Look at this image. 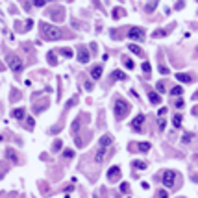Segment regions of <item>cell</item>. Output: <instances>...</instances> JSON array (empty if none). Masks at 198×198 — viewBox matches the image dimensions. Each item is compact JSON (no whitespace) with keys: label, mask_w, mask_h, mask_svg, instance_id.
Wrapping results in <instances>:
<instances>
[{"label":"cell","mask_w":198,"mask_h":198,"mask_svg":"<svg viewBox=\"0 0 198 198\" xmlns=\"http://www.w3.org/2000/svg\"><path fill=\"white\" fill-rule=\"evenodd\" d=\"M41 33H43V37L45 39H48V41H57V39H61L63 37V32H61L57 26H52V24H48V22H41Z\"/></svg>","instance_id":"1"},{"label":"cell","mask_w":198,"mask_h":198,"mask_svg":"<svg viewBox=\"0 0 198 198\" xmlns=\"http://www.w3.org/2000/svg\"><path fill=\"white\" fill-rule=\"evenodd\" d=\"M130 109H131V106L126 102V100H122V98L115 100V117H117V120H122L128 113H130Z\"/></svg>","instance_id":"2"},{"label":"cell","mask_w":198,"mask_h":198,"mask_svg":"<svg viewBox=\"0 0 198 198\" xmlns=\"http://www.w3.org/2000/svg\"><path fill=\"white\" fill-rule=\"evenodd\" d=\"M6 63L9 65V69L13 72H21L22 69H24V63H22V59L19 56H15V54H9V56L6 57Z\"/></svg>","instance_id":"3"},{"label":"cell","mask_w":198,"mask_h":198,"mask_svg":"<svg viewBox=\"0 0 198 198\" xmlns=\"http://www.w3.org/2000/svg\"><path fill=\"white\" fill-rule=\"evenodd\" d=\"M176 170H165L163 172V185L167 189H172L174 187V181H176Z\"/></svg>","instance_id":"4"},{"label":"cell","mask_w":198,"mask_h":198,"mask_svg":"<svg viewBox=\"0 0 198 198\" xmlns=\"http://www.w3.org/2000/svg\"><path fill=\"white\" fill-rule=\"evenodd\" d=\"M128 37L133 39V41H145V30L133 26V28H130V32H128Z\"/></svg>","instance_id":"5"},{"label":"cell","mask_w":198,"mask_h":198,"mask_svg":"<svg viewBox=\"0 0 198 198\" xmlns=\"http://www.w3.org/2000/svg\"><path fill=\"white\" fill-rule=\"evenodd\" d=\"M143 122H145V115H137L131 120V130L133 131H143Z\"/></svg>","instance_id":"6"},{"label":"cell","mask_w":198,"mask_h":198,"mask_svg":"<svg viewBox=\"0 0 198 198\" xmlns=\"http://www.w3.org/2000/svg\"><path fill=\"white\" fill-rule=\"evenodd\" d=\"M89 59H91V56H89L87 48H85V46H80L78 48V61L80 63H89Z\"/></svg>","instance_id":"7"},{"label":"cell","mask_w":198,"mask_h":198,"mask_svg":"<svg viewBox=\"0 0 198 198\" xmlns=\"http://www.w3.org/2000/svg\"><path fill=\"white\" fill-rule=\"evenodd\" d=\"M119 176H120V169L119 167H111V169L107 170V180L109 181H117Z\"/></svg>","instance_id":"8"},{"label":"cell","mask_w":198,"mask_h":198,"mask_svg":"<svg viewBox=\"0 0 198 198\" xmlns=\"http://www.w3.org/2000/svg\"><path fill=\"white\" fill-rule=\"evenodd\" d=\"M176 80H178V81H183V83H191V81H193V76L187 74V72H178V74H176Z\"/></svg>","instance_id":"9"},{"label":"cell","mask_w":198,"mask_h":198,"mask_svg":"<svg viewBox=\"0 0 198 198\" xmlns=\"http://www.w3.org/2000/svg\"><path fill=\"white\" fill-rule=\"evenodd\" d=\"M111 145V135H102L98 141V148H107Z\"/></svg>","instance_id":"10"},{"label":"cell","mask_w":198,"mask_h":198,"mask_svg":"<svg viewBox=\"0 0 198 198\" xmlns=\"http://www.w3.org/2000/svg\"><path fill=\"white\" fill-rule=\"evenodd\" d=\"M148 100H150V104H154V106L161 104V96H159V93H154V91L148 93Z\"/></svg>","instance_id":"11"},{"label":"cell","mask_w":198,"mask_h":198,"mask_svg":"<svg viewBox=\"0 0 198 198\" xmlns=\"http://www.w3.org/2000/svg\"><path fill=\"white\" fill-rule=\"evenodd\" d=\"M106 154H107V148H98V152L95 154L96 163H102V161H104V157H106Z\"/></svg>","instance_id":"12"},{"label":"cell","mask_w":198,"mask_h":198,"mask_svg":"<svg viewBox=\"0 0 198 198\" xmlns=\"http://www.w3.org/2000/svg\"><path fill=\"white\" fill-rule=\"evenodd\" d=\"M91 76H93L95 80H98L100 76H102V65H96L95 69H91Z\"/></svg>","instance_id":"13"},{"label":"cell","mask_w":198,"mask_h":198,"mask_svg":"<svg viewBox=\"0 0 198 198\" xmlns=\"http://www.w3.org/2000/svg\"><path fill=\"white\" fill-rule=\"evenodd\" d=\"M11 115H13L15 119H24L26 109H24V107H17V109H13V113H11Z\"/></svg>","instance_id":"14"},{"label":"cell","mask_w":198,"mask_h":198,"mask_svg":"<svg viewBox=\"0 0 198 198\" xmlns=\"http://www.w3.org/2000/svg\"><path fill=\"white\" fill-rule=\"evenodd\" d=\"M126 78H128V76L124 74L122 71H115L113 74H111V80H126Z\"/></svg>","instance_id":"15"},{"label":"cell","mask_w":198,"mask_h":198,"mask_svg":"<svg viewBox=\"0 0 198 198\" xmlns=\"http://www.w3.org/2000/svg\"><path fill=\"white\" fill-rule=\"evenodd\" d=\"M124 13H126V11H124L122 7H115V9H113V13H111V17H113V19H120Z\"/></svg>","instance_id":"16"},{"label":"cell","mask_w":198,"mask_h":198,"mask_svg":"<svg viewBox=\"0 0 198 198\" xmlns=\"http://www.w3.org/2000/svg\"><path fill=\"white\" fill-rule=\"evenodd\" d=\"M169 32H170V28H167V30H156V32L152 33V37H165Z\"/></svg>","instance_id":"17"},{"label":"cell","mask_w":198,"mask_h":198,"mask_svg":"<svg viewBox=\"0 0 198 198\" xmlns=\"http://www.w3.org/2000/svg\"><path fill=\"white\" fill-rule=\"evenodd\" d=\"M181 93H183V87H181V85H176V87L170 89V95L172 96H178V95H181Z\"/></svg>","instance_id":"18"},{"label":"cell","mask_w":198,"mask_h":198,"mask_svg":"<svg viewBox=\"0 0 198 198\" xmlns=\"http://www.w3.org/2000/svg\"><path fill=\"white\" fill-rule=\"evenodd\" d=\"M6 156H7V157H9V159H11V161H15V163H17V161H19V157H17V154H15V152H13V150H11V148H7V150H6Z\"/></svg>","instance_id":"19"},{"label":"cell","mask_w":198,"mask_h":198,"mask_svg":"<svg viewBox=\"0 0 198 198\" xmlns=\"http://www.w3.org/2000/svg\"><path fill=\"white\" fill-rule=\"evenodd\" d=\"M137 148L139 150H141V152H148V150H150V143H139V145H137Z\"/></svg>","instance_id":"20"},{"label":"cell","mask_w":198,"mask_h":198,"mask_svg":"<svg viewBox=\"0 0 198 198\" xmlns=\"http://www.w3.org/2000/svg\"><path fill=\"white\" fill-rule=\"evenodd\" d=\"M128 48H130V50H131V52H133V54H137V56H143V50L139 48L137 45H130V46H128Z\"/></svg>","instance_id":"21"},{"label":"cell","mask_w":198,"mask_h":198,"mask_svg":"<svg viewBox=\"0 0 198 198\" xmlns=\"http://www.w3.org/2000/svg\"><path fill=\"white\" fill-rule=\"evenodd\" d=\"M172 124L176 128H180L181 126V115H174V117H172Z\"/></svg>","instance_id":"22"},{"label":"cell","mask_w":198,"mask_h":198,"mask_svg":"<svg viewBox=\"0 0 198 198\" xmlns=\"http://www.w3.org/2000/svg\"><path fill=\"white\" fill-rule=\"evenodd\" d=\"M46 59H48L50 65H56V63H57V59L54 57V52H48V57H46Z\"/></svg>","instance_id":"23"},{"label":"cell","mask_w":198,"mask_h":198,"mask_svg":"<svg viewBox=\"0 0 198 198\" xmlns=\"http://www.w3.org/2000/svg\"><path fill=\"white\" fill-rule=\"evenodd\" d=\"M59 52H61V54H63V56H65V57H72V50H71V48H61V50H59Z\"/></svg>","instance_id":"24"},{"label":"cell","mask_w":198,"mask_h":198,"mask_svg":"<svg viewBox=\"0 0 198 198\" xmlns=\"http://www.w3.org/2000/svg\"><path fill=\"white\" fill-rule=\"evenodd\" d=\"M157 198H169V191H167V189H161V191H157Z\"/></svg>","instance_id":"25"},{"label":"cell","mask_w":198,"mask_h":198,"mask_svg":"<svg viewBox=\"0 0 198 198\" xmlns=\"http://www.w3.org/2000/svg\"><path fill=\"white\" fill-rule=\"evenodd\" d=\"M133 167L135 169H146V163L145 161H133Z\"/></svg>","instance_id":"26"},{"label":"cell","mask_w":198,"mask_h":198,"mask_svg":"<svg viewBox=\"0 0 198 198\" xmlns=\"http://www.w3.org/2000/svg\"><path fill=\"white\" fill-rule=\"evenodd\" d=\"M120 191H122V193H128V191H130V183H128V181L120 183Z\"/></svg>","instance_id":"27"},{"label":"cell","mask_w":198,"mask_h":198,"mask_svg":"<svg viewBox=\"0 0 198 198\" xmlns=\"http://www.w3.org/2000/svg\"><path fill=\"white\" fill-rule=\"evenodd\" d=\"M63 157H69V159H71V157H74V152H72V150H63Z\"/></svg>","instance_id":"28"},{"label":"cell","mask_w":198,"mask_h":198,"mask_svg":"<svg viewBox=\"0 0 198 198\" xmlns=\"http://www.w3.org/2000/svg\"><path fill=\"white\" fill-rule=\"evenodd\" d=\"M124 65H126V67L130 69V71L133 69V61H131V59H128V57H124Z\"/></svg>","instance_id":"29"},{"label":"cell","mask_w":198,"mask_h":198,"mask_svg":"<svg viewBox=\"0 0 198 198\" xmlns=\"http://www.w3.org/2000/svg\"><path fill=\"white\" fill-rule=\"evenodd\" d=\"M150 71H152V67H150V63H143V72H145V74H148Z\"/></svg>","instance_id":"30"},{"label":"cell","mask_w":198,"mask_h":198,"mask_svg":"<svg viewBox=\"0 0 198 198\" xmlns=\"http://www.w3.org/2000/svg\"><path fill=\"white\" fill-rule=\"evenodd\" d=\"M191 139H193V135H191V133H187V135H183L181 143H183V145H189V141H191Z\"/></svg>","instance_id":"31"},{"label":"cell","mask_w":198,"mask_h":198,"mask_svg":"<svg viewBox=\"0 0 198 198\" xmlns=\"http://www.w3.org/2000/svg\"><path fill=\"white\" fill-rule=\"evenodd\" d=\"M165 91V83L163 81H157V93H163Z\"/></svg>","instance_id":"32"},{"label":"cell","mask_w":198,"mask_h":198,"mask_svg":"<svg viewBox=\"0 0 198 198\" xmlns=\"http://www.w3.org/2000/svg\"><path fill=\"white\" fill-rule=\"evenodd\" d=\"M165 115H167V107H161V109H159V113H157V117H159V119H163Z\"/></svg>","instance_id":"33"},{"label":"cell","mask_w":198,"mask_h":198,"mask_svg":"<svg viewBox=\"0 0 198 198\" xmlns=\"http://www.w3.org/2000/svg\"><path fill=\"white\" fill-rule=\"evenodd\" d=\"M159 72H161V74H169V69H167L165 65H159Z\"/></svg>","instance_id":"34"},{"label":"cell","mask_w":198,"mask_h":198,"mask_svg":"<svg viewBox=\"0 0 198 198\" xmlns=\"http://www.w3.org/2000/svg\"><path fill=\"white\" fill-rule=\"evenodd\" d=\"M174 106H176L178 109H181V107H183L185 104H183V100H176V102H174Z\"/></svg>","instance_id":"35"},{"label":"cell","mask_w":198,"mask_h":198,"mask_svg":"<svg viewBox=\"0 0 198 198\" xmlns=\"http://www.w3.org/2000/svg\"><path fill=\"white\" fill-rule=\"evenodd\" d=\"M61 145H63V143H61L59 139H57V141L54 143V150H61Z\"/></svg>","instance_id":"36"},{"label":"cell","mask_w":198,"mask_h":198,"mask_svg":"<svg viewBox=\"0 0 198 198\" xmlns=\"http://www.w3.org/2000/svg\"><path fill=\"white\" fill-rule=\"evenodd\" d=\"M33 4H35L37 7H41V6H45V4H46V0H33Z\"/></svg>","instance_id":"37"},{"label":"cell","mask_w":198,"mask_h":198,"mask_svg":"<svg viewBox=\"0 0 198 198\" xmlns=\"http://www.w3.org/2000/svg\"><path fill=\"white\" fill-rule=\"evenodd\" d=\"M85 89H87V91H91V89H93V83H91V81H85Z\"/></svg>","instance_id":"38"},{"label":"cell","mask_w":198,"mask_h":198,"mask_svg":"<svg viewBox=\"0 0 198 198\" xmlns=\"http://www.w3.org/2000/svg\"><path fill=\"white\" fill-rule=\"evenodd\" d=\"M32 24H33L32 21H26V30H30V28H32Z\"/></svg>","instance_id":"39"},{"label":"cell","mask_w":198,"mask_h":198,"mask_svg":"<svg viewBox=\"0 0 198 198\" xmlns=\"http://www.w3.org/2000/svg\"><path fill=\"white\" fill-rule=\"evenodd\" d=\"M33 124H35V120H33L32 117H30V119H28V126H33Z\"/></svg>","instance_id":"40"},{"label":"cell","mask_w":198,"mask_h":198,"mask_svg":"<svg viewBox=\"0 0 198 198\" xmlns=\"http://www.w3.org/2000/svg\"><path fill=\"white\" fill-rule=\"evenodd\" d=\"M193 100H198V93H195V96H193Z\"/></svg>","instance_id":"41"},{"label":"cell","mask_w":198,"mask_h":198,"mask_svg":"<svg viewBox=\"0 0 198 198\" xmlns=\"http://www.w3.org/2000/svg\"><path fill=\"white\" fill-rule=\"evenodd\" d=\"M0 141H2V135H0Z\"/></svg>","instance_id":"42"}]
</instances>
